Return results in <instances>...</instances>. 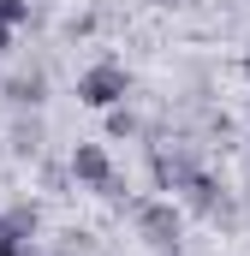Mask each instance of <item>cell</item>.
Segmentation results:
<instances>
[{
  "label": "cell",
  "instance_id": "obj_1",
  "mask_svg": "<svg viewBox=\"0 0 250 256\" xmlns=\"http://www.w3.org/2000/svg\"><path fill=\"white\" fill-rule=\"evenodd\" d=\"M131 220H137V238H143L149 250H161V256H173L179 238H185V208H179L173 196H143V202H131Z\"/></svg>",
  "mask_w": 250,
  "mask_h": 256
},
{
  "label": "cell",
  "instance_id": "obj_2",
  "mask_svg": "<svg viewBox=\"0 0 250 256\" xmlns=\"http://www.w3.org/2000/svg\"><path fill=\"white\" fill-rule=\"evenodd\" d=\"M78 102H84V108H96V114H108V108L131 102V72H125L120 60L84 66V72H78Z\"/></svg>",
  "mask_w": 250,
  "mask_h": 256
},
{
  "label": "cell",
  "instance_id": "obj_3",
  "mask_svg": "<svg viewBox=\"0 0 250 256\" xmlns=\"http://www.w3.org/2000/svg\"><path fill=\"white\" fill-rule=\"evenodd\" d=\"M66 173H72V185H84V191L102 196L108 185H114V173H120V167H114L108 143H78V149L66 155Z\"/></svg>",
  "mask_w": 250,
  "mask_h": 256
},
{
  "label": "cell",
  "instance_id": "obj_4",
  "mask_svg": "<svg viewBox=\"0 0 250 256\" xmlns=\"http://www.w3.org/2000/svg\"><path fill=\"white\" fill-rule=\"evenodd\" d=\"M179 202H185L190 214H208V220H220V214H226V185H220L208 167H196L185 185H179Z\"/></svg>",
  "mask_w": 250,
  "mask_h": 256
},
{
  "label": "cell",
  "instance_id": "obj_5",
  "mask_svg": "<svg viewBox=\"0 0 250 256\" xmlns=\"http://www.w3.org/2000/svg\"><path fill=\"white\" fill-rule=\"evenodd\" d=\"M149 173H155V191H179L190 173H196V161H190V149H167V143H155L149 149Z\"/></svg>",
  "mask_w": 250,
  "mask_h": 256
},
{
  "label": "cell",
  "instance_id": "obj_6",
  "mask_svg": "<svg viewBox=\"0 0 250 256\" xmlns=\"http://www.w3.org/2000/svg\"><path fill=\"white\" fill-rule=\"evenodd\" d=\"M0 96H6L18 114H24V108H42V96H48V78H42V72H18V78H6V84H0Z\"/></svg>",
  "mask_w": 250,
  "mask_h": 256
},
{
  "label": "cell",
  "instance_id": "obj_7",
  "mask_svg": "<svg viewBox=\"0 0 250 256\" xmlns=\"http://www.w3.org/2000/svg\"><path fill=\"white\" fill-rule=\"evenodd\" d=\"M0 214H6L12 238L30 250V244H36V232H42V208H36V202H12V208H0Z\"/></svg>",
  "mask_w": 250,
  "mask_h": 256
},
{
  "label": "cell",
  "instance_id": "obj_8",
  "mask_svg": "<svg viewBox=\"0 0 250 256\" xmlns=\"http://www.w3.org/2000/svg\"><path fill=\"white\" fill-rule=\"evenodd\" d=\"M12 155H42V120H18L12 126Z\"/></svg>",
  "mask_w": 250,
  "mask_h": 256
},
{
  "label": "cell",
  "instance_id": "obj_9",
  "mask_svg": "<svg viewBox=\"0 0 250 256\" xmlns=\"http://www.w3.org/2000/svg\"><path fill=\"white\" fill-rule=\"evenodd\" d=\"M137 131H143V120H137V114H131V108H108V137H114V143H120V137H137Z\"/></svg>",
  "mask_w": 250,
  "mask_h": 256
},
{
  "label": "cell",
  "instance_id": "obj_10",
  "mask_svg": "<svg viewBox=\"0 0 250 256\" xmlns=\"http://www.w3.org/2000/svg\"><path fill=\"white\" fill-rule=\"evenodd\" d=\"M0 24H6V30L30 24V0H0Z\"/></svg>",
  "mask_w": 250,
  "mask_h": 256
},
{
  "label": "cell",
  "instance_id": "obj_11",
  "mask_svg": "<svg viewBox=\"0 0 250 256\" xmlns=\"http://www.w3.org/2000/svg\"><path fill=\"white\" fill-rule=\"evenodd\" d=\"M18 250H24V244L12 238V226H6V214H0V256H18Z\"/></svg>",
  "mask_w": 250,
  "mask_h": 256
},
{
  "label": "cell",
  "instance_id": "obj_12",
  "mask_svg": "<svg viewBox=\"0 0 250 256\" xmlns=\"http://www.w3.org/2000/svg\"><path fill=\"white\" fill-rule=\"evenodd\" d=\"M0 54H12V30L6 24H0Z\"/></svg>",
  "mask_w": 250,
  "mask_h": 256
},
{
  "label": "cell",
  "instance_id": "obj_13",
  "mask_svg": "<svg viewBox=\"0 0 250 256\" xmlns=\"http://www.w3.org/2000/svg\"><path fill=\"white\" fill-rule=\"evenodd\" d=\"M238 66H244V78H250V54H244V60H238Z\"/></svg>",
  "mask_w": 250,
  "mask_h": 256
},
{
  "label": "cell",
  "instance_id": "obj_14",
  "mask_svg": "<svg viewBox=\"0 0 250 256\" xmlns=\"http://www.w3.org/2000/svg\"><path fill=\"white\" fill-rule=\"evenodd\" d=\"M18 256H36V250H18Z\"/></svg>",
  "mask_w": 250,
  "mask_h": 256
},
{
  "label": "cell",
  "instance_id": "obj_15",
  "mask_svg": "<svg viewBox=\"0 0 250 256\" xmlns=\"http://www.w3.org/2000/svg\"><path fill=\"white\" fill-rule=\"evenodd\" d=\"M244 155H250V137H244Z\"/></svg>",
  "mask_w": 250,
  "mask_h": 256
}]
</instances>
